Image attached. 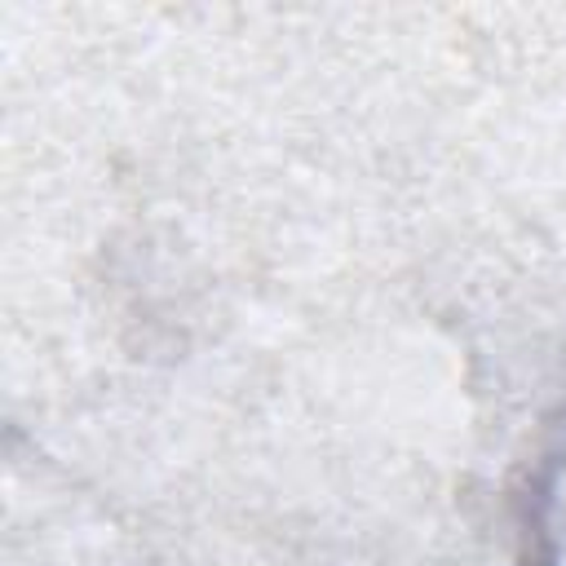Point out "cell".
<instances>
[{"label": "cell", "instance_id": "obj_1", "mask_svg": "<svg viewBox=\"0 0 566 566\" xmlns=\"http://www.w3.org/2000/svg\"><path fill=\"white\" fill-rule=\"evenodd\" d=\"M531 553L535 566H566V416L553 429L531 486Z\"/></svg>", "mask_w": 566, "mask_h": 566}]
</instances>
